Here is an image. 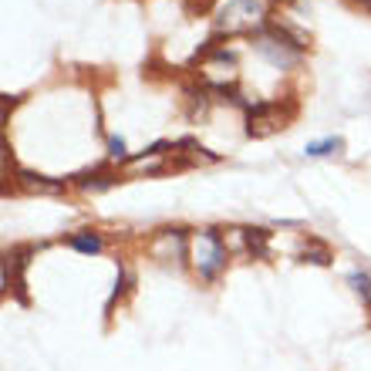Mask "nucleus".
Here are the masks:
<instances>
[{
    "label": "nucleus",
    "mask_w": 371,
    "mask_h": 371,
    "mask_svg": "<svg viewBox=\"0 0 371 371\" xmlns=\"http://www.w3.org/2000/svg\"><path fill=\"white\" fill-rule=\"evenodd\" d=\"M297 112L294 98H274V101H253L247 105V135H270L277 128H287V122Z\"/></svg>",
    "instance_id": "nucleus-3"
},
{
    "label": "nucleus",
    "mask_w": 371,
    "mask_h": 371,
    "mask_svg": "<svg viewBox=\"0 0 371 371\" xmlns=\"http://www.w3.org/2000/svg\"><path fill=\"white\" fill-rule=\"evenodd\" d=\"M17 179H21V186H27V189H38V193H61V189H64V182H51L47 176L27 172V169H17Z\"/></svg>",
    "instance_id": "nucleus-5"
},
{
    "label": "nucleus",
    "mask_w": 371,
    "mask_h": 371,
    "mask_svg": "<svg viewBox=\"0 0 371 371\" xmlns=\"http://www.w3.org/2000/svg\"><path fill=\"white\" fill-rule=\"evenodd\" d=\"M68 243L78 250V253H101V250H105V240H101L98 233H91V230L71 233V237H68Z\"/></svg>",
    "instance_id": "nucleus-6"
},
{
    "label": "nucleus",
    "mask_w": 371,
    "mask_h": 371,
    "mask_svg": "<svg viewBox=\"0 0 371 371\" xmlns=\"http://www.w3.org/2000/svg\"><path fill=\"white\" fill-rule=\"evenodd\" d=\"M186 260H189V267H193V274H196L200 280L213 284V280L223 274L226 260H230L226 237H223L219 230H213V226L193 230V233H189V256H186Z\"/></svg>",
    "instance_id": "nucleus-2"
},
{
    "label": "nucleus",
    "mask_w": 371,
    "mask_h": 371,
    "mask_svg": "<svg viewBox=\"0 0 371 371\" xmlns=\"http://www.w3.org/2000/svg\"><path fill=\"white\" fill-rule=\"evenodd\" d=\"M300 260L318 263V267H328V263H331V250L324 247V243H318L314 237H307V240H304V250H300Z\"/></svg>",
    "instance_id": "nucleus-7"
},
{
    "label": "nucleus",
    "mask_w": 371,
    "mask_h": 371,
    "mask_svg": "<svg viewBox=\"0 0 371 371\" xmlns=\"http://www.w3.org/2000/svg\"><path fill=\"white\" fill-rule=\"evenodd\" d=\"M348 284H351L355 294L371 307V277L368 274H365V270H351V274H348Z\"/></svg>",
    "instance_id": "nucleus-8"
},
{
    "label": "nucleus",
    "mask_w": 371,
    "mask_h": 371,
    "mask_svg": "<svg viewBox=\"0 0 371 371\" xmlns=\"http://www.w3.org/2000/svg\"><path fill=\"white\" fill-rule=\"evenodd\" d=\"M115 182V176L112 172H105V176H95V179H88V182H82L84 193H98V189H108Z\"/></svg>",
    "instance_id": "nucleus-11"
},
{
    "label": "nucleus",
    "mask_w": 371,
    "mask_h": 371,
    "mask_svg": "<svg viewBox=\"0 0 371 371\" xmlns=\"http://www.w3.org/2000/svg\"><path fill=\"white\" fill-rule=\"evenodd\" d=\"M344 152V139L341 135H324V139H314L304 145V156L307 159H324V156H337Z\"/></svg>",
    "instance_id": "nucleus-4"
},
{
    "label": "nucleus",
    "mask_w": 371,
    "mask_h": 371,
    "mask_svg": "<svg viewBox=\"0 0 371 371\" xmlns=\"http://www.w3.org/2000/svg\"><path fill=\"white\" fill-rule=\"evenodd\" d=\"M243 233H247V247L253 250L256 256H263V253H267V237H270V233H267V230H243Z\"/></svg>",
    "instance_id": "nucleus-10"
},
{
    "label": "nucleus",
    "mask_w": 371,
    "mask_h": 371,
    "mask_svg": "<svg viewBox=\"0 0 371 371\" xmlns=\"http://www.w3.org/2000/svg\"><path fill=\"white\" fill-rule=\"evenodd\" d=\"M128 145L122 135H108V163H128Z\"/></svg>",
    "instance_id": "nucleus-9"
},
{
    "label": "nucleus",
    "mask_w": 371,
    "mask_h": 371,
    "mask_svg": "<svg viewBox=\"0 0 371 371\" xmlns=\"http://www.w3.org/2000/svg\"><path fill=\"white\" fill-rule=\"evenodd\" d=\"M274 21L270 0H223L213 10V38H253Z\"/></svg>",
    "instance_id": "nucleus-1"
},
{
    "label": "nucleus",
    "mask_w": 371,
    "mask_h": 371,
    "mask_svg": "<svg viewBox=\"0 0 371 371\" xmlns=\"http://www.w3.org/2000/svg\"><path fill=\"white\" fill-rule=\"evenodd\" d=\"M270 3H287V0H270Z\"/></svg>",
    "instance_id": "nucleus-12"
}]
</instances>
